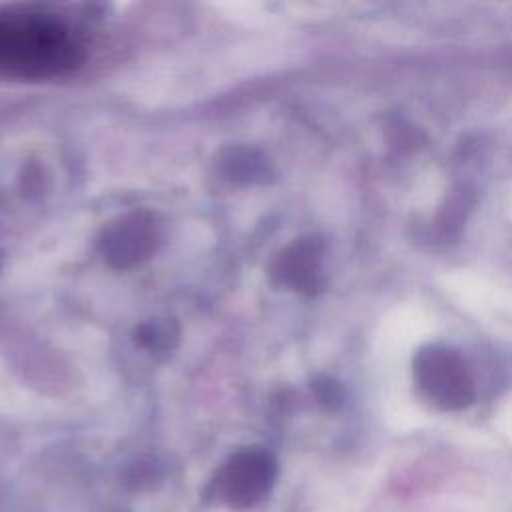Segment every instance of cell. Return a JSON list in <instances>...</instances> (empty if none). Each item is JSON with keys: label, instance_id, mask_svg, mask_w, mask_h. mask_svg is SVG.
Here are the masks:
<instances>
[{"label": "cell", "instance_id": "6da1fadb", "mask_svg": "<svg viewBox=\"0 0 512 512\" xmlns=\"http://www.w3.org/2000/svg\"><path fill=\"white\" fill-rule=\"evenodd\" d=\"M82 44L62 20L32 10H0V76L52 78L82 62Z\"/></svg>", "mask_w": 512, "mask_h": 512}, {"label": "cell", "instance_id": "7a4b0ae2", "mask_svg": "<svg viewBox=\"0 0 512 512\" xmlns=\"http://www.w3.org/2000/svg\"><path fill=\"white\" fill-rule=\"evenodd\" d=\"M420 392L442 410H462L474 400V382L464 358L446 346H424L414 356Z\"/></svg>", "mask_w": 512, "mask_h": 512}, {"label": "cell", "instance_id": "3957f363", "mask_svg": "<svg viewBox=\"0 0 512 512\" xmlns=\"http://www.w3.org/2000/svg\"><path fill=\"white\" fill-rule=\"evenodd\" d=\"M274 462L262 452L234 458L220 476V494L230 506H252L274 482Z\"/></svg>", "mask_w": 512, "mask_h": 512}, {"label": "cell", "instance_id": "277c9868", "mask_svg": "<svg viewBox=\"0 0 512 512\" xmlns=\"http://www.w3.org/2000/svg\"><path fill=\"white\" fill-rule=\"evenodd\" d=\"M284 272L288 280L302 290H314L320 284V262L314 244L306 242L298 246L286 260Z\"/></svg>", "mask_w": 512, "mask_h": 512}]
</instances>
